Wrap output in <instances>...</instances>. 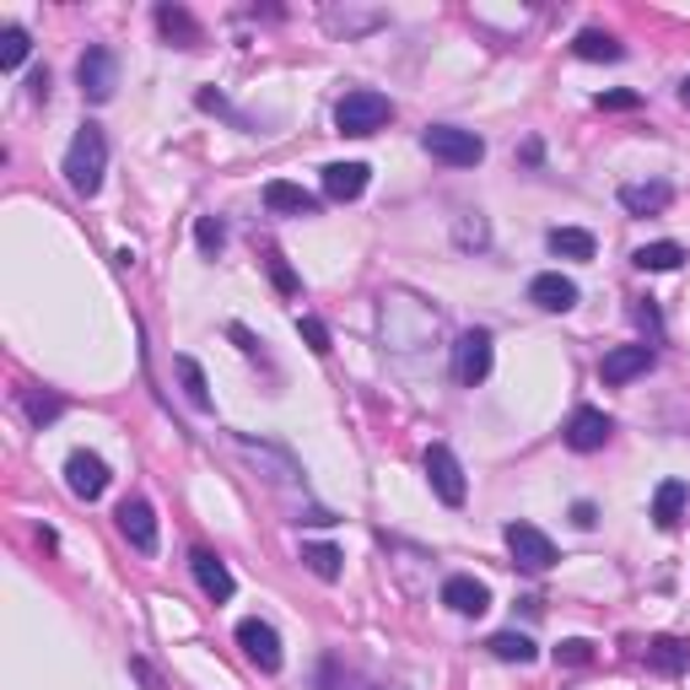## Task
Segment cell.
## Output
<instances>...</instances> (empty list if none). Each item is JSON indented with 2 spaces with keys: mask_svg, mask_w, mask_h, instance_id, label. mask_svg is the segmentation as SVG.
Wrapping results in <instances>:
<instances>
[{
  "mask_svg": "<svg viewBox=\"0 0 690 690\" xmlns=\"http://www.w3.org/2000/svg\"><path fill=\"white\" fill-rule=\"evenodd\" d=\"M157 33H163L167 43H178V49H200L205 43L200 22H195L184 6H157Z\"/></svg>",
  "mask_w": 690,
  "mask_h": 690,
  "instance_id": "ac0fdd59",
  "label": "cell"
},
{
  "mask_svg": "<svg viewBox=\"0 0 690 690\" xmlns=\"http://www.w3.org/2000/svg\"><path fill=\"white\" fill-rule=\"evenodd\" d=\"M631 313H637V325L648 329L652 340H663V319H658V308H652V297H642V302H637Z\"/></svg>",
  "mask_w": 690,
  "mask_h": 690,
  "instance_id": "e575fe53",
  "label": "cell"
},
{
  "mask_svg": "<svg viewBox=\"0 0 690 690\" xmlns=\"http://www.w3.org/2000/svg\"><path fill=\"white\" fill-rule=\"evenodd\" d=\"M571 54H577V60H620V54H626V43L609 39V33H599V28H583V33L571 39Z\"/></svg>",
  "mask_w": 690,
  "mask_h": 690,
  "instance_id": "603a6c76",
  "label": "cell"
},
{
  "mask_svg": "<svg viewBox=\"0 0 690 690\" xmlns=\"http://www.w3.org/2000/svg\"><path fill=\"white\" fill-rule=\"evenodd\" d=\"M648 669L652 674H669V680L686 674L690 669V642L686 637H652L648 642Z\"/></svg>",
  "mask_w": 690,
  "mask_h": 690,
  "instance_id": "ffe728a7",
  "label": "cell"
},
{
  "mask_svg": "<svg viewBox=\"0 0 690 690\" xmlns=\"http://www.w3.org/2000/svg\"><path fill=\"white\" fill-rule=\"evenodd\" d=\"M571 524H577V528H594V524H599L594 502H577V507H571Z\"/></svg>",
  "mask_w": 690,
  "mask_h": 690,
  "instance_id": "74e56055",
  "label": "cell"
},
{
  "mask_svg": "<svg viewBox=\"0 0 690 690\" xmlns=\"http://www.w3.org/2000/svg\"><path fill=\"white\" fill-rule=\"evenodd\" d=\"M421 464H426V481H432V491H437V502H447V507H464L470 486H464V470H459L453 447H447V443H432Z\"/></svg>",
  "mask_w": 690,
  "mask_h": 690,
  "instance_id": "52a82bcc",
  "label": "cell"
},
{
  "mask_svg": "<svg viewBox=\"0 0 690 690\" xmlns=\"http://www.w3.org/2000/svg\"><path fill=\"white\" fill-rule=\"evenodd\" d=\"M340 562H346V556H340L334 545H302V567L313 571V577H325V583L340 577Z\"/></svg>",
  "mask_w": 690,
  "mask_h": 690,
  "instance_id": "f1b7e54d",
  "label": "cell"
},
{
  "mask_svg": "<svg viewBox=\"0 0 690 690\" xmlns=\"http://www.w3.org/2000/svg\"><path fill=\"white\" fill-rule=\"evenodd\" d=\"M65 486H71V496L76 502H97L103 491H109V464L97 459V453H71L65 459Z\"/></svg>",
  "mask_w": 690,
  "mask_h": 690,
  "instance_id": "30bf717a",
  "label": "cell"
},
{
  "mask_svg": "<svg viewBox=\"0 0 690 690\" xmlns=\"http://www.w3.org/2000/svg\"><path fill=\"white\" fill-rule=\"evenodd\" d=\"M550 254H562V259H594V233H583V227H550Z\"/></svg>",
  "mask_w": 690,
  "mask_h": 690,
  "instance_id": "d4e9b609",
  "label": "cell"
},
{
  "mask_svg": "<svg viewBox=\"0 0 690 690\" xmlns=\"http://www.w3.org/2000/svg\"><path fill=\"white\" fill-rule=\"evenodd\" d=\"M491 334L486 329H464L459 334V346H453V378L464 383V389H475V383H486L491 378Z\"/></svg>",
  "mask_w": 690,
  "mask_h": 690,
  "instance_id": "5b68a950",
  "label": "cell"
},
{
  "mask_svg": "<svg viewBox=\"0 0 690 690\" xmlns=\"http://www.w3.org/2000/svg\"><path fill=\"white\" fill-rule=\"evenodd\" d=\"M33 97H49V71H33Z\"/></svg>",
  "mask_w": 690,
  "mask_h": 690,
  "instance_id": "ab89813d",
  "label": "cell"
},
{
  "mask_svg": "<svg viewBox=\"0 0 690 690\" xmlns=\"http://www.w3.org/2000/svg\"><path fill=\"white\" fill-rule=\"evenodd\" d=\"M680 103H686V109H690V76H686V82H680Z\"/></svg>",
  "mask_w": 690,
  "mask_h": 690,
  "instance_id": "60d3db41",
  "label": "cell"
},
{
  "mask_svg": "<svg viewBox=\"0 0 690 690\" xmlns=\"http://www.w3.org/2000/svg\"><path fill=\"white\" fill-rule=\"evenodd\" d=\"M265 205H270L276 216H313V210H319V200H313L302 184H286V178H270V184H265Z\"/></svg>",
  "mask_w": 690,
  "mask_h": 690,
  "instance_id": "d6986e66",
  "label": "cell"
},
{
  "mask_svg": "<svg viewBox=\"0 0 690 690\" xmlns=\"http://www.w3.org/2000/svg\"><path fill=\"white\" fill-rule=\"evenodd\" d=\"M609 432H615V421H609L605 410L583 405V410H571V421H567V447L571 453H599L609 443Z\"/></svg>",
  "mask_w": 690,
  "mask_h": 690,
  "instance_id": "7c38bea8",
  "label": "cell"
},
{
  "mask_svg": "<svg viewBox=\"0 0 690 690\" xmlns=\"http://www.w3.org/2000/svg\"><path fill=\"white\" fill-rule=\"evenodd\" d=\"M367 178H372V173H367V163H329L325 167V195L329 200H362L367 195Z\"/></svg>",
  "mask_w": 690,
  "mask_h": 690,
  "instance_id": "e0dca14e",
  "label": "cell"
},
{
  "mask_svg": "<svg viewBox=\"0 0 690 690\" xmlns=\"http://www.w3.org/2000/svg\"><path fill=\"white\" fill-rule=\"evenodd\" d=\"M270 281L281 286L286 297H297V276H291V270H286V259H270Z\"/></svg>",
  "mask_w": 690,
  "mask_h": 690,
  "instance_id": "8d00e7d4",
  "label": "cell"
},
{
  "mask_svg": "<svg viewBox=\"0 0 690 690\" xmlns=\"http://www.w3.org/2000/svg\"><path fill=\"white\" fill-rule=\"evenodd\" d=\"M227 334H233V340H238V346H244L248 357H254V351H259V346H254V334H248L244 325H233V329H227Z\"/></svg>",
  "mask_w": 690,
  "mask_h": 690,
  "instance_id": "f35d334b",
  "label": "cell"
},
{
  "mask_svg": "<svg viewBox=\"0 0 690 690\" xmlns=\"http://www.w3.org/2000/svg\"><path fill=\"white\" fill-rule=\"evenodd\" d=\"M22 60H28V33H22V28H6V33H0V65L17 71Z\"/></svg>",
  "mask_w": 690,
  "mask_h": 690,
  "instance_id": "f546056e",
  "label": "cell"
},
{
  "mask_svg": "<svg viewBox=\"0 0 690 690\" xmlns=\"http://www.w3.org/2000/svg\"><path fill=\"white\" fill-rule=\"evenodd\" d=\"M652 346H615L605 362H599V378H605L609 389H620V383H631V378H642V372H652Z\"/></svg>",
  "mask_w": 690,
  "mask_h": 690,
  "instance_id": "4fadbf2b",
  "label": "cell"
},
{
  "mask_svg": "<svg viewBox=\"0 0 690 690\" xmlns=\"http://www.w3.org/2000/svg\"><path fill=\"white\" fill-rule=\"evenodd\" d=\"M103 173H109V135L97 130V124H82L76 135H71V146H65V184L92 200L97 189H103Z\"/></svg>",
  "mask_w": 690,
  "mask_h": 690,
  "instance_id": "6da1fadb",
  "label": "cell"
},
{
  "mask_svg": "<svg viewBox=\"0 0 690 690\" xmlns=\"http://www.w3.org/2000/svg\"><path fill=\"white\" fill-rule=\"evenodd\" d=\"M189 567H195V583H200V594L210 599V605H227V599H233L238 583H233V571H227V562H222L216 550H195Z\"/></svg>",
  "mask_w": 690,
  "mask_h": 690,
  "instance_id": "5bb4252c",
  "label": "cell"
},
{
  "mask_svg": "<svg viewBox=\"0 0 690 690\" xmlns=\"http://www.w3.org/2000/svg\"><path fill=\"white\" fill-rule=\"evenodd\" d=\"M297 334L308 340V351H313V357H329V329L319 325V319H308V313H297Z\"/></svg>",
  "mask_w": 690,
  "mask_h": 690,
  "instance_id": "1f68e13d",
  "label": "cell"
},
{
  "mask_svg": "<svg viewBox=\"0 0 690 690\" xmlns=\"http://www.w3.org/2000/svg\"><path fill=\"white\" fill-rule=\"evenodd\" d=\"M238 648H244V652H248V663H254V669H265V674H276V669L286 663L276 626H270V620H259V615L238 620Z\"/></svg>",
  "mask_w": 690,
  "mask_h": 690,
  "instance_id": "8992f818",
  "label": "cell"
},
{
  "mask_svg": "<svg viewBox=\"0 0 690 690\" xmlns=\"http://www.w3.org/2000/svg\"><path fill=\"white\" fill-rule=\"evenodd\" d=\"M389 120H394V103L383 92H372V86H357V92H346L334 103V130L340 135H378Z\"/></svg>",
  "mask_w": 690,
  "mask_h": 690,
  "instance_id": "7a4b0ae2",
  "label": "cell"
},
{
  "mask_svg": "<svg viewBox=\"0 0 690 690\" xmlns=\"http://www.w3.org/2000/svg\"><path fill=\"white\" fill-rule=\"evenodd\" d=\"M178 378H184V394H189V405L195 410H210V383H205V372H200V362L195 357H178Z\"/></svg>",
  "mask_w": 690,
  "mask_h": 690,
  "instance_id": "83f0119b",
  "label": "cell"
},
{
  "mask_svg": "<svg viewBox=\"0 0 690 690\" xmlns=\"http://www.w3.org/2000/svg\"><path fill=\"white\" fill-rule=\"evenodd\" d=\"M486 648H491V658H502V663H534V658H539V648L528 642L524 631H496Z\"/></svg>",
  "mask_w": 690,
  "mask_h": 690,
  "instance_id": "484cf974",
  "label": "cell"
},
{
  "mask_svg": "<svg viewBox=\"0 0 690 690\" xmlns=\"http://www.w3.org/2000/svg\"><path fill=\"white\" fill-rule=\"evenodd\" d=\"M195 244H200V254H210V259H216V254H222V244H227V227H222L216 216H200V222H195Z\"/></svg>",
  "mask_w": 690,
  "mask_h": 690,
  "instance_id": "4dcf8cb0",
  "label": "cell"
},
{
  "mask_svg": "<svg viewBox=\"0 0 690 690\" xmlns=\"http://www.w3.org/2000/svg\"><path fill=\"white\" fill-rule=\"evenodd\" d=\"M60 410H65V400H54V394H28V415H33V426L54 421Z\"/></svg>",
  "mask_w": 690,
  "mask_h": 690,
  "instance_id": "836d02e7",
  "label": "cell"
},
{
  "mask_svg": "<svg viewBox=\"0 0 690 690\" xmlns=\"http://www.w3.org/2000/svg\"><path fill=\"white\" fill-rule=\"evenodd\" d=\"M443 605L453 615H486L491 609V588L481 577H447L443 583Z\"/></svg>",
  "mask_w": 690,
  "mask_h": 690,
  "instance_id": "2e32d148",
  "label": "cell"
},
{
  "mask_svg": "<svg viewBox=\"0 0 690 690\" xmlns=\"http://www.w3.org/2000/svg\"><path fill=\"white\" fill-rule=\"evenodd\" d=\"M238 447H244L254 464H276V481H302V470H297V459L291 453H281V447L270 443H254V437H238Z\"/></svg>",
  "mask_w": 690,
  "mask_h": 690,
  "instance_id": "cb8c5ba5",
  "label": "cell"
},
{
  "mask_svg": "<svg viewBox=\"0 0 690 690\" xmlns=\"http://www.w3.org/2000/svg\"><path fill=\"white\" fill-rule=\"evenodd\" d=\"M114 518H120V534L135 545V550H141V556H152V550H157V513H152V502H146V496H124Z\"/></svg>",
  "mask_w": 690,
  "mask_h": 690,
  "instance_id": "9c48e42d",
  "label": "cell"
},
{
  "mask_svg": "<svg viewBox=\"0 0 690 690\" xmlns=\"http://www.w3.org/2000/svg\"><path fill=\"white\" fill-rule=\"evenodd\" d=\"M76 82L92 103H109L114 97V86H120V60H114V49H103V43H92L82 54V65H76Z\"/></svg>",
  "mask_w": 690,
  "mask_h": 690,
  "instance_id": "ba28073f",
  "label": "cell"
},
{
  "mask_svg": "<svg viewBox=\"0 0 690 690\" xmlns=\"http://www.w3.org/2000/svg\"><path fill=\"white\" fill-rule=\"evenodd\" d=\"M594 103H599V109H609V114H626V109H637L642 97H637V92H599Z\"/></svg>",
  "mask_w": 690,
  "mask_h": 690,
  "instance_id": "d590c367",
  "label": "cell"
},
{
  "mask_svg": "<svg viewBox=\"0 0 690 690\" xmlns=\"http://www.w3.org/2000/svg\"><path fill=\"white\" fill-rule=\"evenodd\" d=\"M577 281L571 276H562V270H539L534 281H528V302L534 308H545V313H571L577 308Z\"/></svg>",
  "mask_w": 690,
  "mask_h": 690,
  "instance_id": "8fae6325",
  "label": "cell"
},
{
  "mask_svg": "<svg viewBox=\"0 0 690 690\" xmlns=\"http://www.w3.org/2000/svg\"><path fill=\"white\" fill-rule=\"evenodd\" d=\"M631 259H637V270L663 276V270H680V265H686V248L680 244H648V248H637Z\"/></svg>",
  "mask_w": 690,
  "mask_h": 690,
  "instance_id": "4316f807",
  "label": "cell"
},
{
  "mask_svg": "<svg viewBox=\"0 0 690 690\" xmlns=\"http://www.w3.org/2000/svg\"><path fill=\"white\" fill-rule=\"evenodd\" d=\"M556 663H567V669H583V663H594V642H583V637H571L556 648Z\"/></svg>",
  "mask_w": 690,
  "mask_h": 690,
  "instance_id": "d6a6232c",
  "label": "cell"
},
{
  "mask_svg": "<svg viewBox=\"0 0 690 690\" xmlns=\"http://www.w3.org/2000/svg\"><path fill=\"white\" fill-rule=\"evenodd\" d=\"M669 200H674L669 184H626V189H620V205H626L631 216H658V210H669Z\"/></svg>",
  "mask_w": 690,
  "mask_h": 690,
  "instance_id": "7402d4cb",
  "label": "cell"
},
{
  "mask_svg": "<svg viewBox=\"0 0 690 690\" xmlns=\"http://www.w3.org/2000/svg\"><path fill=\"white\" fill-rule=\"evenodd\" d=\"M686 502H690L686 481H663V486L652 491V524H658V528H674L680 518H686Z\"/></svg>",
  "mask_w": 690,
  "mask_h": 690,
  "instance_id": "44dd1931",
  "label": "cell"
},
{
  "mask_svg": "<svg viewBox=\"0 0 690 690\" xmlns=\"http://www.w3.org/2000/svg\"><path fill=\"white\" fill-rule=\"evenodd\" d=\"M502 539H507V550H513V562H518V567H528V571H550V567H556V545H550V534H545V528L513 518V524L502 528Z\"/></svg>",
  "mask_w": 690,
  "mask_h": 690,
  "instance_id": "277c9868",
  "label": "cell"
},
{
  "mask_svg": "<svg viewBox=\"0 0 690 690\" xmlns=\"http://www.w3.org/2000/svg\"><path fill=\"white\" fill-rule=\"evenodd\" d=\"M313 690H389V686H378V680L362 674L357 663H346V658H334V652H329L325 663L313 669Z\"/></svg>",
  "mask_w": 690,
  "mask_h": 690,
  "instance_id": "9a60e30c",
  "label": "cell"
},
{
  "mask_svg": "<svg viewBox=\"0 0 690 690\" xmlns=\"http://www.w3.org/2000/svg\"><path fill=\"white\" fill-rule=\"evenodd\" d=\"M421 152L447 167H475L486 157V141H481L475 130H459V124H432V130L421 135Z\"/></svg>",
  "mask_w": 690,
  "mask_h": 690,
  "instance_id": "3957f363",
  "label": "cell"
}]
</instances>
